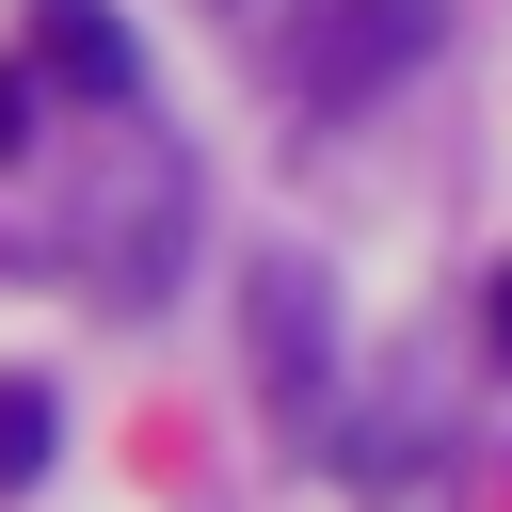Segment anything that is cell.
Masks as SVG:
<instances>
[{
    "label": "cell",
    "instance_id": "cell-1",
    "mask_svg": "<svg viewBox=\"0 0 512 512\" xmlns=\"http://www.w3.org/2000/svg\"><path fill=\"white\" fill-rule=\"evenodd\" d=\"M240 368H256V416H272L288 448L336 432V288H320V256H256V288H240Z\"/></svg>",
    "mask_w": 512,
    "mask_h": 512
},
{
    "label": "cell",
    "instance_id": "cell-2",
    "mask_svg": "<svg viewBox=\"0 0 512 512\" xmlns=\"http://www.w3.org/2000/svg\"><path fill=\"white\" fill-rule=\"evenodd\" d=\"M432 32H448V0H304L288 80H304V112H352V96H384Z\"/></svg>",
    "mask_w": 512,
    "mask_h": 512
},
{
    "label": "cell",
    "instance_id": "cell-3",
    "mask_svg": "<svg viewBox=\"0 0 512 512\" xmlns=\"http://www.w3.org/2000/svg\"><path fill=\"white\" fill-rule=\"evenodd\" d=\"M32 64H48L64 96H112V112H128V80H144L128 32H112V0H48V16H32Z\"/></svg>",
    "mask_w": 512,
    "mask_h": 512
},
{
    "label": "cell",
    "instance_id": "cell-4",
    "mask_svg": "<svg viewBox=\"0 0 512 512\" xmlns=\"http://www.w3.org/2000/svg\"><path fill=\"white\" fill-rule=\"evenodd\" d=\"M32 464H48V384H16V368H0V496H16Z\"/></svg>",
    "mask_w": 512,
    "mask_h": 512
},
{
    "label": "cell",
    "instance_id": "cell-5",
    "mask_svg": "<svg viewBox=\"0 0 512 512\" xmlns=\"http://www.w3.org/2000/svg\"><path fill=\"white\" fill-rule=\"evenodd\" d=\"M32 80H48V64H0V160L32 144Z\"/></svg>",
    "mask_w": 512,
    "mask_h": 512
},
{
    "label": "cell",
    "instance_id": "cell-6",
    "mask_svg": "<svg viewBox=\"0 0 512 512\" xmlns=\"http://www.w3.org/2000/svg\"><path fill=\"white\" fill-rule=\"evenodd\" d=\"M496 352H512V272H496Z\"/></svg>",
    "mask_w": 512,
    "mask_h": 512
}]
</instances>
